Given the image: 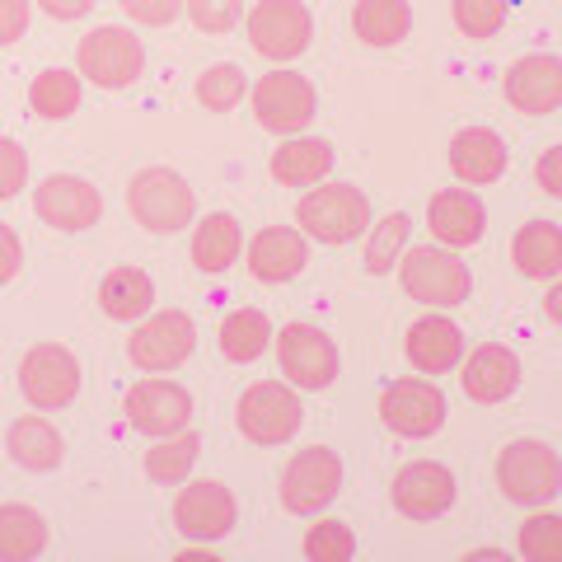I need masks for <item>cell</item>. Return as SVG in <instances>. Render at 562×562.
Instances as JSON below:
<instances>
[{"instance_id": "f546056e", "label": "cell", "mask_w": 562, "mask_h": 562, "mask_svg": "<svg viewBox=\"0 0 562 562\" xmlns=\"http://www.w3.org/2000/svg\"><path fill=\"white\" fill-rule=\"evenodd\" d=\"M47 549V520L33 506H0V562H33Z\"/></svg>"}, {"instance_id": "7a4b0ae2", "label": "cell", "mask_w": 562, "mask_h": 562, "mask_svg": "<svg viewBox=\"0 0 562 562\" xmlns=\"http://www.w3.org/2000/svg\"><path fill=\"white\" fill-rule=\"evenodd\" d=\"M127 211H132L136 225H146L150 235H173V231H183V225H192V216H198V198H192L183 173L155 165V169H140L127 183Z\"/></svg>"}, {"instance_id": "e575fe53", "label": "cell", "mask_w": 562, "mask_h": 562, "mask_svg": "<svg viewBox=\"0 0 562 562\" xmlns=\"http://www.w3.org/2000/svg\"><path fill=\"white\" fill-rule=\"evenodd\" d=\"M198 99H202V109H211V113H231L235 103L244 99V70L231 66V61L206 66L198 76Z\"/></svg>"}, {"instance_id": "52a82bcc", "label": "cell", "mask_w": 562, "mask_h": 562, "mask_svg": "<svg viewBox=\"0 0 562 562\" xmlns=\"http://www.w3.org/2000/svg\"><path fill=\"white\" fill-rule=\"evenodd\" d=\"M235 422H239V431L249 436V441L281 446V441H291V436L301 431L305 408H301V398H295V390H286L281 380H258V384H249V390L239 394Z\"/></svg>"}, {"instance_id": "f6af8a7d", "label": "cell", "mask_w": 562, "mask_h": 562, "mask_svg": "<svg viewBox=\"0 0 562 562\" xmlns=\"http://www.w3.org/2000/svg\"><path fill=\"white\" fill-rule=\"evenodd\" d=\"M52 20H85L94 10V0H38Z\"/></svg>"}, {"instance_id": "d590c367", "label": "cell", "mask_w": 562, "mask_h": 562, "mask_svg": "<svg viewBox=\"0 0 562 562\" xmlns=\"http://www.w3.org/2000/svg\"><path fill=\"white\" fill-rule=\"evenodd\" d=\"M520 553L530 562H562V516L553 512H535L520 525Z\"/></svg>"}, {"instance_id": "f35d334b", "label": "cell", "mask_w": 562, "mask_h": 562, "mask_svg": "<svg viewBox=\"0 0 562 562\" xmlns=\"http://www.w3.org/2000/svg\"><path fill=\"white\" fill-rule=\"evenodd\" d=\"M183 10L202 33H231L244 20V0H183Z\"/></svg>"}, {"instance_id": "5b68a950", "label": "cell", "mask_w": 562, "mask_h": 562, "mask_svg": "<svg viewBox=\"0 0 562 562\" xmlns=\"http://www.w3.org/2000/svg\"><path fill=\"white\" fill-rule=\"evenodd\" d=\"M76 66H80L85 80L99 85V90H127V85L140 80V70H146V47H140V38L132 29L103 24V29L80 38Z\"/></svg>"}, {"instance_id": "836d02e7", "label": "cell", "mask_w": 562, "mask_h": 562, "mask_svg": "<svg viewBox=\"0 0 562 562\" xmlns=\"http://www.w3.org/2000/svg\"><path fill=\"white\" fill-rule=\"evenodd\" d=\"M408 231H413V221L403 216V211H390V216H384L371 231V239H366V272H371V277L394 272L403 244H408Z\"/></svg>"}, {"instance_id": "d6a6232c", "label": "cell", "mask_w": 562, "mask_h": 562, "mask_svg": "<svg viewBox=\"0 0 562 562\" xmlns=\"http://www.w3.org/2000/svg\"><path fill=\"white\" fill-rule=\"evenodd\" d=\"M80 76H70V70L61 66H52V70H38L29 85V109L38 113V117H52V122H61L80 109Z\"/></svg>"}, {"instance_id": "277c9868", "label": "cell", "mask_w": 562, "mask_h": 562, "mask_svg": "<svg viewBox=\"0 0 562 562\" xmlns=\"http://www.w3.org/2000/svg\"><path fill=\"white\" fill-rule=\"evenodd\" d=\"M497 487L516 506H543L562 492V460L543 441H512L497 454Z\"/></svg>"}, {"instance_id": "8d00e7d4", "label": "cell", "mask_w": 562, "mask_h": 562, "mask_svg": "<svg viewBox=\"0 0 562 562\" xmlns=\"http://www.w3.org/2000/svg\"><path fill=\"white\" fill-rule=\"evenodd\" d=\"M450 14L464 38H497L506 24V0H450Z\"/></svg>"}, {"instance_id": "6da1fadb", "label": "cell", "mask_w": 562, "mask_h": 562, "mask_svg": "<svg viewBox=\"0 0 562 562\" xmlns=\"http://www.w3.org/2000/svg\"><path fill=\"white\" fill-rule=\"evenodd\" d=\"M398 281H403V291L427 310H454V305H464L473 291L469 262L460 258V249H446V244L408 249L398 262Z\"/></svg>"}, {"instance_id": "ba28073f", "label": "cell", "mask_w": 562, "mask_h": 562, "mask_svg": "<svg viewBox=\"0 0 562 562\" xmlns=\"http://www.w3.org/2000/svg\"><path fill=\"white\" fill-rule=\"evenodd\" d=\"M277 366L295 390H328L338 380V347L319 324H286L277 333Z\"/></svg>"}, {"instance_id": "d4e9b609", "label": "cell", "mask_w": 562, "mask_h": 562, "mask_svg": "<svg viewBox=\"0 0 562 562\" xmlns=\"http://www.w3.org/2000/svg\"><path fill=\"white\" fill-rule=\"evenodd\" d=\"M5 450H10V460L29 469V473H52L61 464V436L52 422L43 417H20V422H10V431H5Z\"/></svg>"}, {"instance_id": "4fadbf2b", "label": "cell", "mask_w": 562, "mask_h": 562, "mask_svg": "<svg viewBox=\"0 0 562 562\" xmlns=\"http://www.w3.org/2000/svg\"><path fill=\"white\" fill-rule=\"evenodd\" d=\"M239 520V506H235V492L225 483H188L179 492V502H173V530L192 543H216L235 530Z\"/></svg>"}, {"instance_id": "cb8c5ba5", "label": "cell", "mask_w": 562, "mask_h": 562, "mask_svg": "<svg viewBox=\"0 0 562 562\" xmlns=\"http://www.w3.org/2000/svg\"><path fill=\"white\" fill-rule=\"evenodd\" d=\"M239 254H244V231L231 211H211L206 221H198V231H192V262L202 272L221 277L225 268H235Z\"/></svg>"}, {"instance_id": "f1b7e54d", "label": "cell", "mask_w": 562, "mask_h": 562, "mask_svg": "<svg viewBox=\"0 0 562 562\" xmlns=\"http://www.w3.org/2000/svg\"><path fill=\"white\" fill-rule=\"evenodd\" d=\"M413 29V5L408 0H357L351 10V33L371 47H398Z\"/></svg>"}, {"instance_id": "484cf974", "label": "cell", "mask_w": 562, "mask_h": 562, "mask_svg": "<svg viewBox=\"0 0 562 562\" xmlns=\"http://www.w3.org/2000/svg\"><path fill=\"white\" fill-rule=\"evenodd\" d=\"M512 258L520 277L543 281V277H558L562 272V225L553 221H525L516 239H512Z\"/></svg>"}, {"instance_id": "83f0119b", "label": "cell", "mask_w": 562, "mask_h": 562, "mask_svg": "<svg viewBox=\"0 0 562 562\" xmlns=\"http://www.w3.org/2000/svg\"><path fill=\"white\" fill-rule=\"evenodd\" d=\"M333 169V146L319 136H295L272 155V179L281 188H314Z\"/></svg>"}, {"instance_id": "603a6c76", "label": "cell", "mask_w": 562, "mask_h": 562, "mask_svg": "<svg viewBox=\"0 0 562 562\" xmlns=\"http://www.w3.org/2000/svg\"><path fill=\"white\" fill-rule=\"evenodd\" d=\"M506 160H512V150H506V140L492 132V127H464L460 136L450 140V169L460 183H497L506 173Z\"/></svg>"}, {"instance_id": "ee69618b", "label": "cell", "mask_w": 562, "mask_h": 562, "mask_svg": "<svg viewBox=\"0 0 562 562\" xmlns=\"http://www.w3.org/2000/svg\"><path fill=\"white\" fill-rule=\"evenodd\" d=\"M20 262H24V244L5 221H0V286L20 277Z\"/></svg>"}, {"instance_id": "9a60e30c", "label": "cell", "mask_w": 562, "mask_h": 562, "mask_svg": "<svg viewBox=\"0 0 562 562\" xmlns=\"http://www.w3.org/2000/svg\"><path fill=\"white\" fill-rule=\"evenodd\" d=\"M33 211H38V221L52 225V231L80 235L103 216V198L94 183L76 179V173H52V179L33 188Z\"/></svg>"}, {"instance_id": "e0dca14e", "label": "cell", "mask_w": 562, "mask_h": 562, "mask_svg": "<svg viewBox=\"0 0 562 562\" xmlns=\"http://www.w3.org/2000/svg\"><path fill=\"white\" fill-rule=\"evenodd\" d=\"M506 103L525 117H549L562 109V57H543V52H530L520 57L502 80Z\"/></svg>"}, {"instance_id": "8992f818", "label": "cell", "mask_w": 562, "mask_h": 562, "mask_svg": "<svg viewBox=\"0 0 562 562\" xmlns=\"http://www.w3.org/2000/svg\"><path fill=\"white\" fill-rule=\"evenodd\" d=\"M342 492V460L328 446L295 450L291 464L281 469V506L291 516H319L324 506L338 502Z\"/></svg>"}, {"instance_id": "7bdbcfd3", "label": "cell", "mask_w": 562, "mask_h": 562, "mask_svg": "<svg viewBox=\"0 0 562 562\" xmlns=\"http://www.w3.org/2000/svg\"><path fill=\"white\" fill-rule=\"evenodd\" d=\"M535 179H539V188L549 192V198H562V140L539 155V165H535Z\"/></svg>"}, {"instance_id": "2e32d148", "label": "cell", "mask_w": 562, "mask_h": 562, "mask_svg": "<svg viewBox=\"0 0 562 562\" xmlns=\"http://www.w3.org/2000/svg\"><path fill=\"white\" fill-rule=\"evenodd\" d=\"M122 413H127V422L136 431H146L160 441V436H173V431L188 427L192 394L173 380H140L127 390V398H122Z\"/></svg>"}, {"instance_id": "9c48e42d", "label": "cell", "mask_w": 562, "mask_h": 562, "mask_svg": "<svg viewBox=\"0 0 562 562\" xmlns=\"http://www.w3.org/2000/svg\"><path fill=\"white\" fill-rule=\"evenodd\" d=\"M244 29H249L254 52L268 57V61L301 57V52L310 47V38H314V20H310V10L301 5V0H258V5L249 10V20H244Z\"/></svg>"}, {"instance_id": "74e56055", "label": "cell", "mask_w": 562, "mask_h": 562, "mask_svg": "<svg viewBox=\"0 0 562 562\" xmlns=\"http://www.w3.org/2000/svg\"><path fill=\"white\" fill-rule=\"evenodd\" d=\"M305 553L314 562H347L357 553V535H351L347 520H319V525H310V535H305Z\"/></svg>"}, {"instance_id": "4dcf8cb0", "label": "cell", "mask_w": 562, "mask_h": 562, "mask_svg": "<svg viewBox=\"0 0 562 562\" xmlns=\"http://www.w3.org/2000/svg\"><path fill=\"white\" fill-rule=\"evenodd\" d=\"M272 338L277 333L262 310H231L221 324V351H225V361H235V366L258 361L262 351L272 347Z\"/></svg>"}, {"instance_id": "ac0fdd59", "label": "cell", "mask_w": 562, "mask_h": 562, "mask_svg": "<svg viewBox=\"0 0 562 562\" xmlns=\"http://www.w3.org/2000/svg\"><path fill=\"white\" fill-rule=\"evenodd\" d=\"M390 497H394V506L403 516L436 520V516H446L454 506V473L446 464H436V460H417V464L394 473Z\"/></svg>"}, {"instance_id": "60d3db41", "label": "cell", "mask_w": 562, "mask_h": 562, "mask_svg": "<svg viewBox=\"0 0 562 562\" xmlns=\"http://www.w3.org/2000/svg\"><path fill=\"white\" fill-rule=\"evenodd\" d=\"M117 5H122V14H127V20L160 29V24H173V20H179L183 0H117Z\"/></svg>"}, {"instance_id": "bcb514c9", "label": "cell", "mask_w": 562, "mask_h": 562, "mask_svg": "<svg viewBox=\"0 0 562 562\" xmlns=\"http://www.w3.org/2000/svg\"><path fill=\"white\" fill-rule=\"evenodd\" d=\"M543 310H549V319H553V324H562V277L553 281V291L543 295Z\"/></svg>"}, {"instance_id": "b9f144b4", "label": "cell", "mask_w": 562, "mask_h": 562, "mask_svg": "<svg viewBox=\"0 0 562 562\" xmlns=\"http://www.w3.org/2000/svg\"><path fill=\"white\" fill-rule=\"evenodd\" d=\"M29 33V0H0V47L20 43Z\"/></svg>"}, {"instance_id": "3957f363", "label": "cell", "mask_w": 562, "mask_h": 562, "mask_svg": "<svg viewBox=\"0 0 562 562\" xmlns=\"http://www.w3.org/2000/svg\"><path fill=\"white\" fill-rule=\"evenodd\" d=\"M295 225L319 244H351L357 235H366V225H371V202H366V192L351 188V183H324V188H310L301 198Z\"/></svg>"}, {"instance_id": "8fae6325", "label": "cell", "mask_w": 562, "mask_h": 562, "mask_svg": "<svg viewBox=\"0 0 562 562\" xmlns=\"http://www.w3.org/2000/svg\"><path fill=\"white\" fill-rule=\"evenodd\" d=\"M20 390L33 408H66L80 394V361L61 342H38L20 361Z\"/></svg>"}, {"instance_id": "4316f807", "label": "cell", "mask_w": 562, "mask_h": 562, "mask_svg": "<svg viewBox=\"0 0 562 562\" xmlns=\"http://www.w3.org/2000/svg\"><path fill=\"white\" fill-rule=\"evenodd\" d=\"M99 305L117 324L146 319L150 305H155V281H150V272H140V268H113L109 277L99 281Z\"/></svg>"}, {"instance_id": "1f68e13d", "label": "cell", "mask_w": 562, "mask_h": 562, "mask_svg": "<svg viewBox=\"0 0 562 562\" xmlns=\"http://www.w3.org/2000/svg\"><path fill=\"white\" fill-rule=\"evenodd\" d=\"M198 454H202V436L198 431H173V436H160V446L146 450V479L150 483H160V487H179L192 464H198Z\"/></svg>"}, {"instance_id": "ab89813d", "label": "cell", "mask_w": 562, "mask_h": 562, "mask_svg": "<svg viewBox=\"0 0 562 562\" xmlns=\"http://www.w3.org/2000/svg\"><path fill=\"white\" fill-rule=\"evenodd\" d=\"M24 179H29V155L10 136H0V202H10L24 188Z\"/></svg>"}, {"instance_id": "5bb4252c", "label": "cell", "mask_w": 562, "mask_h": 562, "mask_svg": "<svg viewBox=\"0 0 562 562\" xmlns=\"http://www.w3.org/2000/svg\"><path fill=\"white\" fill-rule=\"evenodd\" d=\"M380 422L394 436H408V441L436 436L446 427V394L431 380H394L380 394Z\"/></svg>"}, {"instance_id": "ffe728a7", "label": "cell", "mask_w": 562, "mask_h": 562, "mask_svg": "<svg viewBox=\"0 0 562 562\" xmlns=\"http://www.w3.org/2000/svg\"><path fill=\"white\" fill-rule=\"evenodd\" d=\"M460 384L473 403H502L520 390V357L502 342H483L460 366Z\"/></svg>"}, {"instance_id": "7c38bea8", "label": "cell", "mask_w": 562, "mask_h": 562, "mask_svg": "<svg viewBox=\"0 0 562 562\" xmlns=\"http://www.w3.org/2000/svg\"><path fill=\"white\" fill-rule=\"evenodd\" d=\"M192 347H198V324L183 310H165L140 319V328L127 338V357L136 371H173L192 357Z\"/></svg>"}, {"instance_id": "44dd1931", "label": "cell", "mask_w": 562, "mask_h": 562, "mask_svg": "<svg viewBox=\"0 0 562 562\" xmlns=\"http://www.w3.org/2000/svg\"><path fill=\"white\" fill-rule=\"evenodd\" d=\"M427 221H431V235L446 244V249H469L479 244L487 231V211L479 202V192L469 188H446L427 202Z\"/></svg>"}, {"instance_id": "d6986e66", "label": "cell", "mask_w": 562, "mask_h": 562, "mask_svg": "<svg viewBox=\"0 0 562 562\" xmlns=\"http://www.w3.org/2000/svg\"><path fill=\"white\" fill-rule=\"evenodd\" d=\"M310 268V235L291 231V225H268L249 239V272L268 286H281V281H295Z\"/></svg>"}, {"instance_id": "30bf717a", "label": "cell", "mask_w": 562, "mask_h": 562, "mask_svg": "<svg viewBox=\"0 0 562 562\" xmlns=\"http://www.w3.org/2000/svg\"><path fill=\"white\" fill-rule=\"evenodd\" d=\"M314 109H319V94L295 70H272V76H262L254 85V117L262 132H277V136L305 132L314 122Z\"/></svg>"}, {"instance_id": "7402d4cb", "label": "cell", "mask_w": 562, "mask_h": 562, "mask_svg": "<svg viewBox=\"0 0 562 562\" xmlns=\"http://www.w3.org/2000/svg\"><path fill=\"white\" fill-rule=\"evenodd\" d=\"M403 351H408V361L422 375H446L464 361V333L454 319H446V314H427V319H417L408 328Z\"/></svg>"}]
</instances>
